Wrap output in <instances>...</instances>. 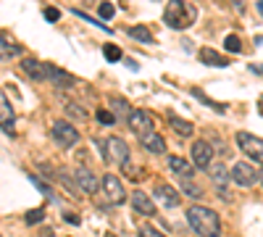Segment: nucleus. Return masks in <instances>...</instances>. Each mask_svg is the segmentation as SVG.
<instances>
[{
  "mask_svg": "<svg viewBox=\"0 0 263 237\" xmlns=\"http://www.w3.org/2000/svg\"><path fill=\"white\" fill-rule=\"evenodd\" d=\"M187 224L200 237H221V219L208 206H197V203L190 206L187 208Z\"/></svg>",
  "mask_w": 263,
  "mask_h": 237,
  "instance_id": "f257e3e1",
  "label": "nucleus"
},
{
  "mask_svg": "<svg viewBox=\"0 0 263 237\" xmlns=\"http://www.w3.org/2000/svg\"><path fill=\"white\" fill-rule=\"evenodd\" d=\"M197 19V8L192 3H184V0H171L163 11V21L171 29H187L195 24Z\"/></svg>",
  "mask_w": 263,
  "mask_h": 237,
  "instance_id": "f03ea898",
  "label": "nucleus"
},
{
  "mask_svg": "<svg viewBox=\"0 0 263 237\" xmlns=\"http://www.w3.org/2000/svg\"><path fill=\"white\" fill-rule=\"evenodd\" d=\"M50 135H53V140H55L61 148H74V145L79 142V132L74 129V124L63 121V119L53 121V126H50Z\"/></svg>",
  "mask_w": 263,
  "mask_h": 237,
  "instance_id": "7ed1b4c3",
  "label": "nucleus"
},
{
  "mask_svg": "<svg viewBox=\"0 0 263 237\" xmlns=\"http://www.w3.org/2000/svg\"><path fill=\"white\" fill-rule=\"evenodd\" d=\"M105 161L108 163L126 166L129 163V145L121 137H108L105 140Z\"/></svg>",
  "mask_w": 263,
  "mask_h": 237,
  "instance_id": "20e7f679",
  "label": "nucleus"
},
{
  "mask_svg": "<svg viewBox=\"0 0 263 237\" xmlns=\"http://www.w3.org/2000/svg\"><path fill=\"white\" fill-rule=\"evenodd\" d=\"M190 156H192V166H195V169L208 171L211 163H213V148H211V142H205V140H195Z\"/></svg>",
  "mask_w": 263,
  "mask_h": 237,
  "instance_id": "39448f33",
  "label": "nucleus"
},
{
  "mask_svg": "<svg viewBox=\"0 0 263 237\" xmlns=\"http://www.w3.org/2000/svg\"><path fill=\"white\" fill-rule=\"evenodd\" d=\"M237 145L242 148V153H245L248 158L263 163V140H260V137H255V135H250V132H239V135H237Z\"/></svg>",
  "mask_w": 263,
  "mask_h": 237,
  "instance_id": "423d86ee",
  "label": "nucleus"
},
{
  "mask_svg": "<svg viewBox=\"0 0 263 237\" xmlns=\"http://www.w3.org/2000/svg\"><path fill=\"white\" fill-rule=\"evenodd\" d=\"M232 182L239 185V187H253V185L260 182V171H255V169H253L250 163H245V161H239V163H234V169H232Z\"/></svg>",
  "mask_w": 263,
  "mask_h": 237,
  "instance_id": "0eeeda50",
  "label": "nucleus"
},
{
  "mask_svg": "<svg viewBox=\"0 0 263 237\" xmlns=\"http://www.w3.org/2000/svg\"><path fill=\"white\" fill-rule=\"evenodd\" d=\"M129 129L135 135H147V132H153V126H156V119H153V114L150 111H142V108H135L132 111V116H129Z\"/></svg>",
  "mask_w": 263,
  "mask_h": 237,
  "instance_id": "6e6552de",
  "label": "nucleus"
},
{
  "mask_svg": "<svg viewBox=\"0 0 263 237\" xmlns=\"http://www.w3.org/2000/svg\"><path fill=\"white\" fill-rule=\"evenodd\" d=\"M153 195H156V200H158L161 206H166V208H177L179 200H182L179 190L171 187V185H166V182H158L156 190H153Z\"/></svg>",
  "mask_w": 263,
  "mask_h": 237,
  "instance_id": "1a4fd4ad",
  "label": "nucleus"
},
{
  "mask_svg": "<svg viewBox=\"0 0 263 237\" xmlns=\"http://www.w3.org/2000/svg\"><path fill=\"white\" fill-rule=\"evenodd\" d=\"M103 190L111 203H124L126 200V192H124V185L121 179H116V174H105L103 177Z\"/></svg>",
  "mask_w": 263,
  "mask_h": 237,
  "instance_id": "9d476101",
  "label": "nucleus"
},
{
  "mask_svg": "<svg viewBox=\"0 0 263 237\" xmlns=\"http://www.w3.org/2000/svg\"><path fill=\"white\" fill-rule=\"evenodd\" d=\"M208 177H211V179H213V185L218 187V195L229 198V195H227V182L232 179V171H227V166H224L221 161H218V163H211Z\"/></svg>",
  "mask_w": 263,
  "mask_h": 237,
  "instance_id": "9b49d317",
  "label": "nucleus"
},
{
  "mask_svg": "<svg viewBox=\"0 0 263 237\" xmlns=\"http://www.w3.org/2000/svg\"><path fill=\"white\" fill-rule=\"evenodd\" d=\"M48 79L53 82L55 90H71L74 84H77V79H74L69 71H63V69L53 66V63H48Z\"/></svg>",
  "mask_w": 263,
  "mask_h": 237,
  "instance_id": "f8f14e48",
  "label": "nucleus"
},
{
  "mask_svg": "<svg viewBox=\"0 0 263 237\" xmlns=\"http://www.w3.org/2000/svg\"><path fill=\"white\" fill-rule=\"evenodd\" d=\"M132 208L137 213H142V216H156V203H153L147 198V192H142V190L132 192Z\"/></svg>",
  "mask_w": 263,
  "mask_h": 237,
  "instance_id": "ddd939ff",
  "label": "nucleus"
},
{
  "mask_svg": "<svg viewBox=\"0 0 263 237\" xmlns=\"http://www.w3.org/2000/svg\"><path fill=\"white\" fill-rule=\"evenodd\" d=\"M168 169H171V174H177V177H179V182H184V179H195V166H192L190 161L179 158V156H171V158H168Z\"/></svg>",
  "mask_w": 263,
  "mask_h": 237,
  "instance_id": "4468645a",
  "label": "nucleus"
},
{
  "mask_svg": "<svg viewBox=\"0 0 263 237\" xmlns=\"http://www.w3.org/2000/svg\"><path fill=\"white\" fill-rule=\"evenodd\" d=\"M77 185H79L84 192H90V195H95V192L103 187V182L92 174L90 169H77Z\"/></svg>",
  "mask_w": 263,
  "mask_h": 237,
  "instance_id": "2eb2a0df",
  "label": "nucleus"
},
{
  "mask_svg": "<svg viewBox=\"0 0 263 237\" xmlns=\"http://www.w3.org/2000/svg\"><path fill=\"white\" fill-rule=\"evenodd\" d=\"M21 69H24V74L34 82H45L48 79V63H40L37 58H27L24 63H21Z\"/></svg>",
  "mask_w": 263,
  "mask_h": 237,
  "instance_id": "dca6fc26",
  "label": "nucleus"
},
{
  "mask_svg": "<svg viewBox=\"0 0 263 237\" xmlns=\"http://www.w3.org/2000/svg\"><path fill=\"white\" fill-rule=\"evenodd\" d=\"M140 145L145 148V150H150V153H156V156H161V153H166V140L153 129V132H147V135H142L140 137Z\"/></svg>",
  "mask_w": 263,
  "mask_h": 237,
  "instance_id": "f3484780",
  "label": "nucleus"
},
{
  "mask_svg": "<svg viewBox=\"0 0 263 237\" xmlns=\"http://www.w3.org/2000/svg\"><path fill=\"white\" fill-rule=\"evenodd\" d=\"M200 61L205 63V66H213V69H224V66H229V61L221 56V53H216L213 48H200Z\"/></svg>",
  "mask_w": 263,
  "mask_h": 237,
  "instance_id": "a211bd4d",
  "label": "nucleus"
},
{
  "mask_svg": "<svg viewBox=\"0 0 263 237\" xmlns=\"http://www.w3.org/2000/svg\"><path fill=\"white\" fill-rule=\"evenodd\" d=\"M0 124H3V132L11 135V129H13V108L8 103V95L0 98Z\"/></svg>",
  "mask_w": 263,
  "mask_h": 237,
  "instance_id": "6ab92c4d",
  "label": "nucleus"
},
{
  "mask_svg": "<svg viewBox=\"0 0 263 237\" xmlns=\"http://www.w3.org/2000/svg\"><path fill=\"white\" fill-rule=\"evenodd\" d=\"M168 124H171V129H174V132H177L179 137H192V124H190V121L177 119L174 114H168Z\"/></svg>",
  "mask_w": 263,
  "mask_h": 237,
  "instance_id": "aec40b11",
  "label": "nucleus"
},
{
  "mask_svg": "<svg viewBox=\"0 0 263 237\" xmlns=\"http://www.w3.org/2000/svg\"><path fill=\"white\" fill-rule=\"evenodd\" d=\"M111 105H114V116L116 119H126L129 121V116H132V111H135V108H129V103L124 100V98H111Z\"/></svg>",
  "mask_w": 263,
  "mask_h": 237,
  "instance_id": "412c9836",
  "label": "nucleus"
},
{
  "mask_svg": "<svg viewBox=\"0 0 263 237\" xmlns=\"http://www.w3.org/2000/svg\"><path fill=\"white\" fill-rule=\"evenodd\" d=\"M129 37H135L137 42H142V45H153V34H150V29L147 27H132L129 29Z\"/></svg>",
  "mask_w": 263,
  "mask_h": 237,
  "instance_id": "4be33fe9",
  "label": "nucleus"
},
{
  "mask_svg": "<svg viewBox=\"0 0 263 237\" xmlns=\"http://www.w3.org/2000/svg\"><path fill=\"white\" fill-rule=\"evenodd\" d=\"M179 192H184V195H190V198H200V195H203V190L195 185V179H184V182H179Z\"/></svg>",
  "mask_w": 263,
  "mask_h": 237,
  "instance_id": "5701e85b",
  "label": "nucleus"
},
{
  "mask_svg": "<svg viewBox=\"0 0 263 237\" xmlns=\"http://www.w3.org/2000/svg\"><path fill=\"white\" fill-rule=\"evenodd\" d=\"M192 95H195L197 100H203L205 105H211V108H213V111H218V114H224V111H227V105H224V103H216V100H211V98H208V95H203L200 90H192Z\"/></svg>",
  "mask_w": 263,
  "mask_h": 237,
  "instance_id": "b1692460",
  "label": "nucleus"
},
{
  "mask_svg": "<svg viewBox=\"0 0 263 237\" xmlns=\"http://www.w3.org/2000/svg\"><path fill=\"white\" fill-rule=\"evenodd\" d=\"M29 182H32V185H34V187H37V190H40V192H42V195H45V198H50V200H55V195H53V187H48V185H45V182H42L40 177H34V174H29Z\"/></svg>",
  "mask_w": 263,
  "mask_h": 237,
  "instance_id": "393cba45",
  "label": "nucleus"
},
{
  "mask_svg": "<svg viewBox=\"0 0 263 237\" xmlns=\"http://www.w3.org/2000/svg\"><path fill=\"white\" fill-rule=\"evenodd\" d=\"M224 50H227V53H239V50H242V42H239L237 34H227V40H224Z\"/></svg>",
  "mask_w": 263,
  "mask_h": 237,
  "instance_id": "a878e982",
  "label": "nucleus"
},
{
  "mask_svg": "<svg viewBox=\"0 0 263 237\" xmlns=\"http://www.w3.org/2000/svg\"><path fill=\"white\" fill-rule=\"evenodd\" d=\"M103 56H105L108 61H114V63L124 58V53H121V48H119V45H103Z\"/></svg>",
  "mask_w": 263,
  "mask_h": 237,
  "instance_id": "bb28decb",
  "label": "nucleus"
},
{
  "mask_svg": "<svg viewBox=\"0 0 263 237\" xmlns=\"http://www.w3.org/2000/svg\"><path fill=\"white\" fill-rule=\"evenodd\" d=\"M66 114H69L71 119H77V121L87 119V111H82V105H77V103H66Z\"/></svg>",
  "mask_w": 263,
  "mask_h": 237,
  "instance_id": "cd10ccee",
  "label": "nucleus"
},
{
  "mask_svg": "<svg viewBox=\"0 0 263 237\" xmlns=\"http://www.w3.org/2000/svg\"><path fill=\"white\" fill-rule=\"evenodd\" d=\"M21 53V48L18 45H11V42L3 37V61H8V56H18Z\"/></svg>",
  "mask_w": 263,
  "mask_h": 237,
  "instance_id": "c85d7f7f",
  "label": "nucleus"
},
{
  "mask_svg": "<svg viewBox=\"0 0 263 237\" xmlns=\"http://www.w3.org/2000/svg\"><path fill=\"white\" fill-rule=\"evenodd\" d=\"M98 121L105 124V126H111V124H116V116H114L111 111H105V108H103V111H98Z\"/></svg>",
  "mask_w": 263,
  "mask_h": 237,
  "instance_id": "c756f323",
  "label": "nucleus"
},
{
  "mask_svg": "<svg viewBox=\"0 0 263 237\" xmlns=\"http://www.w3.org/2000/svg\"><path fill=\"white\" fill-rule=\"evenodd\" d=\"M42 219H45V211H42V208H34V211L27 213V224H37V222H42Z\"/></svg>",
  "mask_w": 263,
  "mask_h": 237,
  "instance_id": "7c9ffc66",
  "label": "nucleus"
},
{
  "mask_svg": "<svg viewBox=\"0 0 263 237\" xmlns=\"http://www.w3.org/2000/svg\"><path fill=\"white\" fill-rule=\"evenodd\" d=\"M98 13H100V19H111L116 13V8H114V3H100Z\"/></svg>",
  "mask_w": 263,
  "mask_h": 237,
  "instance_id": "2f4dec72",
  "label": "nucleus"
},
{
  "mask_svg": "<svg viewBox=\"0 0 263 237\" xmlns=\"http://www.w3.org/2000/svg\"><path fill=\"white\" fill-rule=\"evenodd\" d=\"M140 237H166L163 232L153 229V227H140Z\"/></svg>",
  "mask_w": 263,
  "mask_h": 237,
  "instance_id": "473e14b6",
  "label": "nucleus"
},
{
  "mask_svg": "<svg viewBox=\"0 0 263 237\" xmlns=\"http://www.w3.org/2000/svg\"><path fill=\"white\" fill-rule=\"evenodd\" d=\"M77 16L79 19H84V21H90V24H98L103 32H111V27H108V24H100V21H95V19H90V16H87V13H82V11H77Z\"/></svg>",
  "mask_w": 263,
  "mask_h": 237,
  "instance_id": "72a5a7b5",
  "label": "nucleus"
},
{
  "mask_svg": "<svg viewBox=\"0 0 263 237\" xmlns=\"http://www.w3.org/2000/svg\"><path fill=\"white\" fill-rule=\"evenodd\" d=\"M42 13H45L48 21H58V19H61V11H58V8H45Z\"/></svg>",
  "mask_w": 263,
  "mask_h": 237,
  "instance_id": "f704fd0d",
  "label": "nucleus"
},
{
  "mask_svg": "<svg viewBox=\"0 0 263 237\" xmlns=\"http://www.w3.org/2000/svg\"><path fill=\"white\" fill-rule=\"evenodd\" d=\"M121 169H124V174H126L129 179H137V169L132 166V163H126V166H121Z\"/></svg>",
  "mask_w": 263,
  "mask_h": 237,
  "instance_id": "c9c22d12",
  "label": "nucleus"
},
{
  "mask_svg": "<svg viewBox=\"0 0 263 237\" xmlns=\"http://www.w3.org/2000/svg\"><path fill=\"white\" fill-rule=\"evenodd\" d=\"M66 222H69V224H79V216H77V213H66V216H63Z\"/></svg>",
  "mask_w": 263,
  "mask_h": 237,
  "instance_id": "e433bc0d",
  "label": "nucleus"
},
{
  "mask_svg": "<svg viewBox=\"0 0 263 237\" xmlns=\"http://www.w3.org/2000/svg\"><path fill=\"white\" fill-rule=\"evenodd\" d=\"M250 71H253V74H260V77H263V63H253V66H250Z\"/></svg>",
  "mask_w": 263,
  "mask_h": 237,
  "instance_id": "4c0bfd02",
  "label": "nucleus"
},
{
  "mask_svg": "<svg viewBox=\"0 0 263 237\" xmlns=\"http://www.w3.org/2000/svg\"><path fill=\"white\" fill-rule=\"evenodd\" d=\"M258 11H260V13H263V0H260V3H258Z\"/></svg>",
  "mask_w": 263,
  "mask_h": 237,
  "instance_id": "58836bf2",
  "label": "nucleus"
},
{
  "mask_svg": "<svg viewBox=\"0 0 263 237\" xmlns=\"http://www.w3.org/2000/svg\"><path fill=\"white\" fill-rule=\"evenodd\" d=\"M260 114H263V98H260Z\"/></svg>",
  "mask_w": 263,
  "mask_h": 237,
  "instance_id": "ea45409f",
  "label": "nucleus"
},
{
  "mask_svg": "<svg viewBox=\"0 0 263 237\" xmlns=\"http://www.w3.org/2000/svg\"><path fill=\"white\" fill-rule=\"evenodd\" d=\"M260 182H263V169H260Z\"/></svg>",
  "mask_w": 263,
  "mask_h": 237,
  "instance_id": "a19ab883",
  "label": "nucleus"
}]
</instances>
